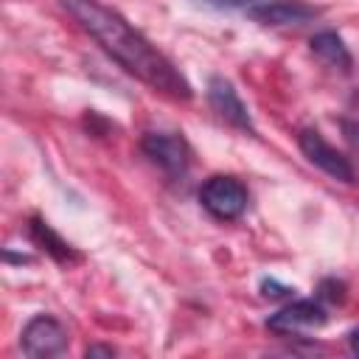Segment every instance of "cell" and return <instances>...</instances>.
Masks as SVG:
<instances>
[{
	"instance_id": "cell-9",
	"label": "cell",
	"mask_w": 359,
	"mask_h": 359,
	"mask_svg": "<svg viewBox=\"0 0 359 359\" xmlns=\"http://www.w3.org/2000/svg\"><path fill=\"white\" fill-rule=\"evenodd\" d=\"M309 45H311V53H314L323 65H328V67H334V70H342V73H348V70L353 67V56H351L348 45H345L342 36H337L334 31H320V34H314Z\"/></svg>"
},
{
	"instance_id": "cell-12",
	"label": "cell",
	"mask_w": 359,
	"mask_h": 359,
	"mask_svg": "<svg viewBox=\"0 0 359 359\" xmlns=\"http://www.w3.org/2000/svg\"><path fill=\"white\" fill-rule=\"evenodd\" d=\"M87 356H115V348H109V345H93V348H87Z\"/></svg>"
},
{
	"instance_id": "cell-11",
	"label": "cell",
	"mask_w": 359,
	"mask_h": 359,
	"mask_svg": "<svg viewBox=\"0 0 359 359\" xmlns=\"http://www.w3.org/2000/svg\"><path fill=\"white\" fill-rule=\"evenodd\" d=\"M342 135L351 146V154L359 160V118L356 121H342Z\"/></svg>"
},
{
	"instance_id": "cell-6",
	"label": "cell",
	"mask_w": 359,
	"mask_h": 359,
	"mask_svg": "<svg viewBox=\"0 0 359 359\" xmlns=\"http://www.w3.org/2000/svg\"><path fill=\"white\" fill-rule=\"evenodd\" d=\"M328 320L325 309L314 300H294L289 306H283L278 314H272L266 320V328L275 331V334H283V337H294V334H303V331H314V328H323Z\"/></svg>"
},
{
	"instance_id": "cell-4",
	"label": "cell",
	"mask_w": 359,
	"mask_h": 359,
	"mask_svg": "<svg viewBox=\"0 0 359 359\" xmlns=\"http://www.w3.org/2000/svg\"><path fill=\"white\" fill-rule=\"evenodd\" d=\"M297 146H300L303 157H306L311 165H317L323 174H328L331 180H339V182H353V180H356L353 163H351L342 151H337L317 129H303V132L297 135Z\"/></svg>"
},
{
	"instance_id": "cell-8",
	"label": "cell",
	"mask_w": 359,
	"mask_h": 359,
	"mask_svg": "<svg viewBox=\"0 0 359 359\" xmlns=\"http://www.w3.org/2000/svg\"><path fill=\"white\" fill-rule=\"evenodd\" d=\"M208 101H210L213 112H216L222 121H227V123H230V126H236V129L252 132V121H250V112H247L244 101L238 98L236 87H233L227 79H222V76H213V79L208 81Z\"/></svg>"
},
{
	"instance_id": "cell-14",
	"label": "cell",
	"mask_w": 359,
	"mask_h": 359,
	"mask_svg": "<svg viewBox=\"0 0 359 359\" xmlns=\"http://www.w3.org/2000/svg\"><path fill=\"white\" fill-rule=\"evenodd\" d=\"M210 3H219V6H241V3H250V0H210Z\"/></svg>"
},
{
	"instance_id": "cell-3",
	"label": "cell",
	"mask_w": 359,
	"mask_h": 359,
	"mask_svg": "<svg viewBox=\"0 0 359 359\" xmlns=\"http://www.w3.org/2000/svg\"><path fill=\"white\" fill-rule=\"evenodd\" d=\"M20 348L31 359H50L67 351V331L50 314H36L25 323L20 334Z\"/></svg>"
},
{
	"instance_id": "cell-13",
	"label": "cell",
	"mask_w": 359,
	"mask_h": 359,
	"mask_svg": "<svg viewBox=\"0 0 359 359\" xmlns=\"http://www.w3.org/2000/svg\"><path fill=\"white\" fill-rule=\"evenodd\" d=\"M348 345H351V351L359 356V328H353V331L348 334Z\"/></svg>"
},
{
	"instance_id": "cell-7",
	"label": "cell",
	"mask_w": 359,
	"mask_h": 359,
	"mask_svg": "<svg viewBox=\"0 0 359 359\" xmlns=\"http://www.w3.org/2000/svg\"><path fill=\"white\" fill-rule=\"evenodd\" d=\"M320 14L323 8L306 0H266L250 8V17L264 25H306Z\"/></svg>"
},
{
	"instance_id": "cell-5",
	"label": "cell",
	"mask_w": 359,
	"mask_h": 359,
	"mask_svg": "<svg viewBox=\"0 0 359 359\" xmlns=\"http://www.w3.org/2000/svg\"><path fill=\"white\" fill-rule=\"evenodd\" d=\"M140 146L151 157V163H157L171 177L185 174L191 165V149L180 132H146Z\"/></svg>"
},
{
	"instance_id": "cell-1",
	"label": "cell",
	"mask_w": 359,
	"mask_h": 359,
	"mask_svg": "<svg viewBox=\"0 0 359 359\" xmlns=\"http://www.w3.org/2000/svg\"><path fill=\"white\" fill-rule=\"evenodd\" d=\"M62 8L87 31L107 56H112L126 73L149 84L151 90L171 95V98H191L188 79L174 67V62L160 53L129 20H123L115 8L104 6L101 0H59Z\"/></svg>"
},
{
	"instance_id": "cell-10",
	"label": "cell",
	"mask_w": 359,
	"mask_h": 359,
	"mask_svg": "<svg viewBox=\"0 0 359 359\" xmlns=\"http://www.w3.org/2000/svg\"><path fill=\"white\" fill-rule=\"evenodd\" d=\"M31 233H34V238H36L39 244H45V247H48L59 261H73V258H76V255H73V250H70V244H65V241H62V238H59V236H56L45 222L34 219V222H31Z\"/></svg>"
},
{
	"instance_id": "cell-2",
	"label": "cell",
	"mask_w": 359,
	"mask_h": 359,
	"mask_svg": "<svg viewBox=\"0 0 359 359\" xmlns=\"http://www.w3.org/2000/svg\"><path fill=\"white\" fill-rule=\"evenodd\" d=\"M199 202L202 208L219 219V222H233L247 210V188L236 177L216 174L202 182L199 188Z\"/></svg>"
}]
</instances>
